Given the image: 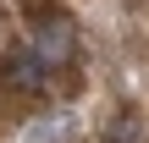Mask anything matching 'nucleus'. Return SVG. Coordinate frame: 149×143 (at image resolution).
Returning a JSON list of instances; mask_svg holds the SVG:
<instances>
[{
  "label": "nucleus",
  "instance_id": "obj_1",
  "mask_svg": "<svg viewBox=\"0 0 149 143\" xmlns=\"http://www.w3.org/2000/svg\"><path fill=\"white\" fill-rule=\"evenodd\" d=\"M33 55H39V66H72V55H77L72 22L66 17H39L33 22Z\"/></svg>",
  "mask_w": 149,
  "mask_h": 143
},
{
  "label": "nucleus",
  "instance_id": "obj_2",
  "mask_svg": "<svg viewBox=\"0 0 149 143\" xmlns=\"http://www.w3.org/2000/svg\"><path fill=\"white\" fill-rule=\"evenodd\" d=\"M0 72H6V83H11L17 94H39V88H44V66H39L33 50H11Z\"/></svg>",
  "mask_w": 149,
  "mask_h": 143
},
{
  "label": "nucleus",
  "instance_id": "obj_3",
  "mask_svg": "<svg viewBox=\"0 0 149 143\" xmlns=\"http://www.w3.org/2000/svg\"><path fill=\"white\" fill-rule=\"evenodd\" d=\"M138 138H144L138 110H116V116L105 121V132H100V143H138Z\"/></svg>",
  "mask_w": 149,
  "mask_h": 143
}]
</instances>
